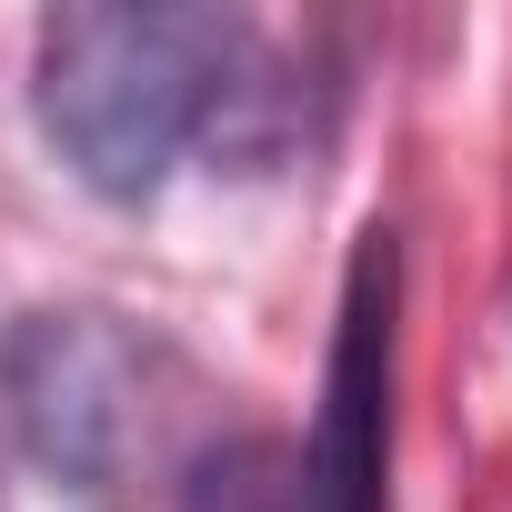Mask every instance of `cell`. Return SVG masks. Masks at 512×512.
<instances>
[{
    "instance_id": "3",
    "label": "cell",
    "mask_w": 512,
    "mask_h": 512,
    "mask_svg": "<svg viewBox=\"0 0 512 512\" xmlns=\"http://www.w3.org/2000/svg\"><path fill=\"white\" fill-rule=\"evenodd\" d=\"M402 322V241L372 221L352 272H342V322L322 362V412L312 442L292 452V512H382L392 472V332Z\"/></svg>"
},
{
    "instance_id": "1",
    "label": "cell",
    "mask_w": 512,
    "mask_h": 512,
    "mask_svg": "<svg viewBox=\"0 0 512 512\" xmlns=\"http://www.w3.org/2000/svg\"><path fill=\"white\" fill-rule=\"evenodd\" d=\"M31 121L101 201H151L181 151L272 171L302 141V91L272 31L191 0H81L31 31Z\"/></svg>"
},
{
    "instance_id": "2",
    "label": "cell",
    "mask_w": 512,
    "mask_h": 512,
    "mask_svg": "<svg viewBox=\"0 0 512 512\" xmlns=\"http://www.w3.org/2000/svg\"><path fill=\"white\" fill-rule=\"evenodd\" d=\"M0 422L71 502H131L181 452V362L101 302H41L0 332Z\"/></svg>"
},
{
    "instance_id": "4",
    "label": "cell",
    "mask_w": 512,
    "mask_h": 512,
    "mask_svg": "<svg viewBox=\"0 0 512 512\" xmlns=\"http://www.w3.org/2000/svg\"><path fill=\"white\" fill-rule=\"evenodd\" d=\"M0 512H11V502H0Z\"/></svg>"
}]
</instances>
